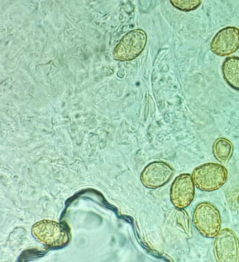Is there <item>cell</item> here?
Instances as JSON below:
<instances>
[{
	"label": "cell",
	"mask_w": 239,
	"mask_h": 262,
	"mask_svg": "<svg viewBox=\"0 0 239 262\" xmlns=\"http://www.w3.org/2000/svg\"><path fill=\"white\" fill-rule=\"evenodd\" d=\"M171 5L184 12H191L199 9L203 0H169Z\"/></svg>",
	"instance_id": "11"
},
{
	"label": "cell",
	"mask_w": 239,
	"mask_h": 262,
	"mask_svg": "<svg viewBox=\"0 0 239 262\" xmlns=\"http://www.w3.org/2000/svg\"><path fill=\"white\" fill-rule=\"evenodd\" d=\"M147 41L146 33L141 29H136L124 35L116 47L114 56L122 61H131L144 51Z\"/></svg>",
	"instance_id": "3"
},
{
	"label": "cell",
	"mask_w": 239,
	"mask_h": 262,
	"mask_svg": "<svg viewBox=\"0 0 239 262\" xmlns=\"http://www.w3.org/2000/svg\"><path fill=\"white\" fill-rule=\"evenodd\" d=\"M173 173V169L168 164L154 162L144 168L141 174V181L145 187L156 189L168 182Z\"/></svg>",
	"instance_id": "8"
},
{
	"label": "cell",
	"mask_w": 239,
	"mask_h": 262,
	"mask_svg": "<svg viewBox=\"0 0 239 262\" xmlns=\"http://www.w3.org/2000/svg\"><path fill=\"white\" fill-rule=\"evenodd\" d=\"M237 202H238V203L239 204V194H238V195L237 196Z\"/></svg>",
	"instance_id": "12"
},
{
	"label": "cell",
	"mask_w": 239,
	"mask_h": 262,
	"mask_svg": "<svg viewBox=\"0 0 239 262\" xmlns=\"http://www.w3.org/2000/svg\"><path fill=\"white\" fill-rule=\"evenodd\" d=\"M233 146L228 139L221 138L216 139L212 146L213 155L215 159L222 164H226L232 157Z\"/></svg>",
	"instance_id": "10"
},
{
	"label": "cell",
	"mask_w": 239,
	"mask_h": 262,
	"mask_svg": "<svg viewBox=\"0 0 239 262\" xmlns=\"http://www.w3.org/2000/svg\"><path fill=\"white\" fill-rule=\"evenodd\" d=\"M195 185L189 173H182L173 182L170 192V201L176 208L184 209L192 202Z\"/></svg>",
	"instance_id": "7"
},
{
	"label": "cell",
	"mask_w": 239,
	"mask_h": 262,
	"mask_svg": "<svg viewBox=\"0 0 239 262\" xmlns=\"http://www.w3.org/2000/svg\"><path fill=\"white\" fill-rule=\"evenodd\" d=\"M191 177L195 186L198 189L212 192L219 190L226 183L228 171L221 164L207 163L195 168Z\"/></svg>",
	"instance_id": "1"
},
{
	"label": "cell",
	"mask_w": 239,
	"mask_h": 262,
	"mask_svg": "<svg viewBox=\"0 0 239 262\" xmlns=\"http://www.w3.org/2000/svg\"><path fill=\"white\" fill-rule=\"evenodd\" d=\"M211 52L216 56L226 57L239 49V29L228 26L217 32L210 45Z\"/></svg>",
	"instance_id": "6"
},
{
	"label": "cell",
	"mask_w": 239,
	"mask_h": 262,
	"mask_svg": "<svg viewBox=\"0 0 239 262\" xmlns=\"http://www.w3.org/2000/svg\"><path fill=\"white\" fill-rule=\"evenodd\" d=\"M223 78L233 90L239 92V57H228L222 64Z\"/></svg>",
	"instance_id": "9"
},
{
	"label": "cell",
	"mask_w": 239,
	"mask_h": 262,
	"mask_svg": "<svg viewBox=\"0 0 239 262\" xmlns=\"http://www.w3.org/2000/svg\"><path fill=\"white\" fill-rule=\"evenodd\" d=\"M193 225L200 233L213 238L220 232L222 219L220 212L212 204L203 202L195 208L192 215Z\"/></svg>",
	"instance_id": "2"
},
{
	"label": "cell",
	"mask_w": 239,
	"mask_h": 262,
	"mask_svg": "<svg viewBox=\"0 0 239 262\" xmlns=\"http://www.w3.org/2000/svg\"><path fill=\"white\" fill-rule=\"evenodd\" d=\"M33 236L41 243L52 247H62L69 241L68 232L56 222L43 221L34 225Z\"/></svg>",
	"instance_id": "5"
},
{
	"label": "cell",
	"mask_w": 239,
	"mask_h": 262,
	"mask_svg": "<svg viewBox=\"0 0 239 262\" xmlns=\"http://www.w3.org/2000/svg\"><path fill=\"white\" fill-rule=\"evenodd\" d=\"M214 254L218 262H239V239L232 230L226 228L216 235Z\"/></svg>",
	"instance_id": "4"
}]
</instances>
